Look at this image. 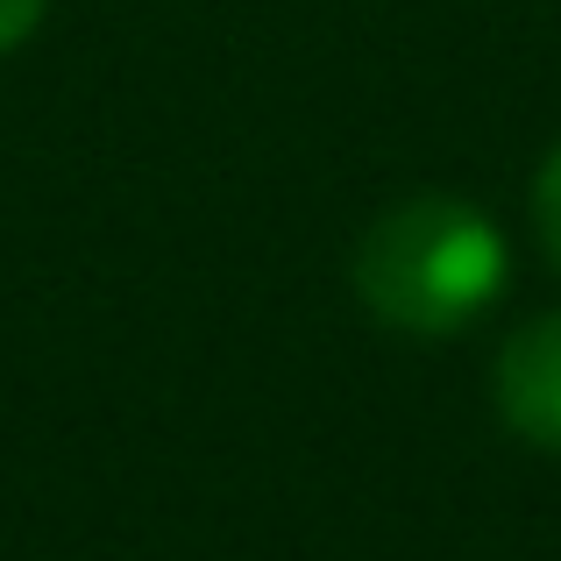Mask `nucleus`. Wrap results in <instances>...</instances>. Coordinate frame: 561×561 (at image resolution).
I'll list each match as a JSON object with an SVG mask.
<instances>
[{"mask_svg": "<svg viewBox=\"0 0 561 561\" xmlns=\"http://www.w3.org/2000/svg\"><path fill=\"white\" fill-rule=\"evenodd\" d=\"M505 234L491 214L455 192H420L398 199L363 228L356 256H348V285H356L363 313L412 342H448L469 320H483L505 291Z\"/></svg>", "mask_w": 561, "mask_h": 561, "instance_id": "obj_1", "label": "nucleus"}, {"mask_svg": "<svg viewBox=\"0 0 561 561\" xmlns=\"http://www.w3.org/2000/svg\"><path fill=\"white\" fill-rule=\"evenodd\" d=\"M491 398L519 440L561 455V313H540L519 334H505L491 363Z\"/></svg>", "mask_w": 561, "mask_h": 561, "instance_id": "obj_2", "label": "nucleus"}, {"mask_svg": "<svg viewBox=\"0 0 561 561\" xmlns=\"http://www.w3.org/2000/svg\"><path fill=\"white\" fill-rule=\"evenodd\" d=\"M43 8H50V0H0V57H8L14 43H28V36H36Z\"/></svg>", "mask_w": 561, "mask_h": 561, "instance_id": "obj_4", "label": "nucleus"}, {"mask_svg": "<svg viewBox=\"0 0 561 561\" xmlns=\"http://www.w3.org/2000/svg\"><path fill=\"white\" fill-rule=\"evenodd\" d=\"M534 234H540V249H548V263L561 271V142L548 150V164H540V179H534Z\"/></svg>", "mask_w": 561, "mask_h": 561, "instance_id": "obj_3", "label": "nucleus"}]
</instances>
